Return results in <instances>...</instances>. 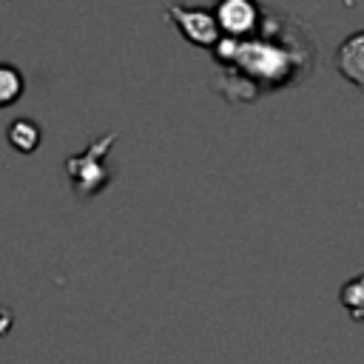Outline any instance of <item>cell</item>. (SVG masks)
Segmentation results:
<instances>
[{
  "label": "cell",
  "instance_id": "5",
  "mask_svg": "<svg viewBox=\"0 0 364 364\" xmlns=\"http://www.w3.org/2000/svg\"><path fill=\"white\" fill-rule=\"evenodd\" d=\"M40 142V128L28 119H17L14 125H9V145L17 148L20 154H28L34 151Z\"/></svg>",
  "mask_w": 364,
  "mask_h": 364
},
{
  "label": "cell",
  "instance_id": "1",
  "mask_svg": "<svg viewBox=\"0 0 364 364\" xmlns=\"http://www.w3.org/2000/svg\"><path fill=\"white\" fill-rule=\"evenodd\" d=\"M114 139H117V134H105V136L94 139L82 154H71L65 159V171H68V179H71V188L77 196L88 199L105 188V182H108L105 154L114 145Z\"/></svg>",
  "mask_w": 364,
  "mask_h": 364
},
{
  "label": "cell",
  "instance_id": "6",
  "mask_svg": "<svg viewBox=\"0 0 364 364\" xmlns=\"http://www.w3.org/2000/svg\"><path fill=\"white\" fill-rule=\"evenodd\" d=\"M341 304L347 307V313H350L355 321H364V273L344 284V290H341Z\"/></svg>",
  "mask_w": 364,
  "mask_h": 364
},
{
  "label": "cell",
  "instance_id": "3",
  "mask_svg": "<svg viewBox=\"0 0 364 364\" xmlns=\"http://www.w3.org/2000/svg\"><path fill=\"white\" fill-rule=\"evenodd\" d=\"M336 65L338 71L358 88H364V31L350 34L336 54Z\"/></svg>",
  "mask_w": 364,
  "mask_h": 364
},
{
  "label": "cell",
  "instance_id": "7",
  "mask_svg": "<svg viewBox=\"0 0 364 364\" xmlns=\"http://www.w3.org/2000/svg\"><path fill=\"white\" fill-rule=\"evenodd\" d=\"M23 94V77L14 65H0V108L17 102Z\"/></svg>",
  "mask_w": 364,
  "mask_h": 364
},
{
  "label": "cell",
  "instance_id": "4",
  "mask_svg": "<svg viewBox=\"0 0 364 364\" xmlns=\"http://www.w3.org/2000/svg\"><path fill=\"white\" fill-rule=\"evenodd\" d=\"M216 23L219 28H225L228 34H247L256 26V6L245 3V0H228L216 9Z\"/></svg>",
  "mask_w": 364,
  "mask_h": 364
},
{
  "label": "cell",
  "instance_id": "2",
  "mask_svg": "<svg viewBox=\"0 0 364 364\" xmlns=\"http://www.w3.org/2000/svg\"><path fill=\"white\" fill-rule=\"evenodd\" d=\"M168 14L176 17V26L182 28V34L196 43V46H213L219 43V23L216 14L205 11V9H179V6H168Z\"/></svg>",
  "mask_w": 364,
  "mask_h": 364
}]
</instances>
